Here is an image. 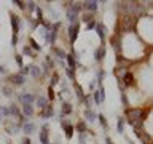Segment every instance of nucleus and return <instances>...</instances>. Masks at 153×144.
Instances as JSON below:
<instances>
[{"instance_id": "obj_1", "label": "nucleus", "mask_w": 153, "mask_h": 144, "mask_svg": "<svg viewBox=\"0 0 153 144\" xmlns=\"http://www.w3.org/2000/svg\"><path fill=\"white\" fill-rule=\"evenodd\" d=\"M78 34H80V24H69V27H67V35H69V42L75 43L77 39H78Z\"/></svg>"}, {"instance_id": "obj_2", "label": "nucleus", "mask_w": 153, "mask_h": 144, "mask_svg": "<svg viewBox=\"0 0 153 144\" xmlns=\"http://www.w3.org/2000/svg\"><path fill=\"white\" fill-rule=\"evenodd\" d=\"M50 123H43L40 126V133H38V141L40 144H50Z\"/></svg>"}, {"instance_id": "obj_3", "label": "nucleus", "mask_w": 153, "mask_h": 144, "mask_svg": "<svg viewBox=\"0 0 153 144\" xmlns=\"http://www.w3.org/2000/svg\"><path fill=\"white\" fill-rule=\"evenodd\" d=\"M35 96L37 95L30 93V91H22V93L16 95V98H18V101L21 104H34L35 102Z\"/></svg>"}, {"instance_id": "obj_4", "label": "nucleus", "mask_w": 153, "mask_h": 144, "mask_svg": "<svg viewBox=\"0 0 153 144\" xmlns=\"http://www.w3.org/2000/svg\"><path fill=\"white\" fill-rule=\"evenodd\" d=\"M8 80L11 82L13 87H24L26 82H27V77H24V75H21L19 72H16V74H11L8 77Z\"/></svg>"}, {"instance_id": "obj_5", "label": "nucleus", "mask_w": 153, "mask_h": 144, "mask_svg": "<svg viewBox=\"0 0 153 144\" xmlns=\"http://www.w3.org/2000/svg\"><path fill=\"white\" fill-rule=\"evenodd\" d=\"M10 23H11L13 35H19V30H21V18H19L18 15H13V13H10Z\"/></svg>"}, {"instance_id": "obj_6", "label": "nucleus", "mask_w": 153, "mask_h": 144, "mask_svg": "<svg viewBox=\"0 0 153 144\" xmlns=\"http://www.w3.org/2000/svg\"><path fill=\"white\" fill-rule=\"evenodd\" d=\"M61 128H62V131L66 133L67 139H70L73 136V133H75V126H73L72 122H69V120H61Z\"/></svg>"}, {"instance_id": "obj_7", "label": "nucleus", "mask_w": 153, "mask_h": 144, "mask_svg": "<svg viewBox=\"0 0 153 144\" xmlns=\"http://www.w3.org/2000/svg\"><path fill=\"white\" fill-rule=\"evenodd\" d=\"M81 6H83V11L94 15L97 11V8H99V2H96V0H93V2H83Z\"/></svg>"}, {"instance_id": "obj_8", "label": "nucleus", "mask_w": 153, "mask_h": 144, "mask_svg": "<svg viewBox=\"0 0 153 144\" xmlns=\"http://www.w3.org/2000/svg\"><path fill=\"white\" fill-rule=\"evenodd\" d=\"M73 112L72 109V104H70L69 101H62V104H61V114H59V120H64L66 115H70Z\"/></svg>"}, {"instance_id": "obj_9", "label": "nucleus", "mask_w": 153, "mask_h": 144, "mask_svg": "<svg viewBox=\"0 0 153 144\" xmlns=\"http://www.w3.org/2000/svg\"><path fill=\"white\" fill-rule=\"evenodd\" d=\"M34 104H35L37 107L40 109V111H45V109L50 106V101H48V98H46V96L37 95V96H35V102H34Z\"/></svg>"}, {"instance_id": "obj_10", "label": "nucleus", "mask_w": 153, "mask_h": 144, "mask_svg": "<svg viewBox=\"0 0 153 144\" xmlns=\"http://www.w3.org/2000/svg\"><path fill=\"white\" fill-rule=\"evenodd\" d=\"M35 130H37V125L34 122H24L22 126H21V131L24 133L26 136H29V138H30V135L35 133Z\"/></svg>"}, {"instance_id": "obj_11", "label": "nucleus", "mask_w": 153, "mask_h": 144, "mask_svg": "<svg viewBox=\"0 0 153 144\" xmlns=\"http://www.w3.org/2000/svg\"><path fill=\"white\" fill-rule=\"evenodd\" d=\"M29 75L30 77H34L35 80H38V78L43 77V71L40 66H37V64H30L29 66Z\"/></svg>"}, {"instance_id": "obj_12", "label": "nucleus", "mask_w": 153, "mask_h": 144, "mask_svg": "<svg viewBox=\"0 0 153 144\" xmlns=\"http://www.w3.org/2000/svg\"><path fill=\"white\" fill-rule=\"evenodd\" d=\"M83 117H85V122L86 123H94L97 120V114L94 109H85L83 111Z\"/></svg>"}, {"instance_id": "obj_13", "label": "nucleus", "mask_w": 153, "mask_h": 144, "mask_svg": "<svg viewBox=\"0 0 153 144\" xmlns=\"http://www.w3.org/2000/svg\"><path fill=\"white\" fill-rule=\"evenodd\" d=\"M35 111H34V104H22V109H21V115L24 119H30L34 117Z\"/></svg>"}, {"instance_id": "obj_14", "label": "nucleus", "mask_w": 153, "mask_h": 144, "mask_svg": "<svg viewBox=\"0 0 153 144\" xmlns=\"http://www.w3.org/2000/svg\"><path fill=\"white\" fill-rule=\"evenodd\" d=\"M97 32V37L101 39V42H104L105 39H107V29H105V26L102 23H97L96 24V29H94Z\"/></svg>"}, {"instance_id": "obj_15", "label": "nucleus", "mask_w": 153, "mask_h": 144, "mask_svg": "<svg viewBox=\"0 0 153 144\" xmlns=\"http://www.w3.org/2000/svg\"><path fill=\"white\" fill-rule=\"evenodd\" d=\"M54 115H56V112H54V109H53V106H51V102H50V106L45 109V111H40V117L45 119V120L53 119Z\"/></svg>"}, {"instance_id": "obj_16", "label": "nucleus", "mask_w": 153, "mask_h": 144, "mask_svg": "<svg viewBox=\"0 0 153 144\" xmlns=\"http://www.w3.org/2000/svg\"><path fill=\"white\" fill-rule=\"evenodd\" d=\"M66 63H67V67H70V69L75 71L77 69V59H75V53H67L66 56Z\"/></svg>"}, {"instance_id": "obj_17", "label": "nucleus", "mask_w": 153, "mask_h": 144, "mask_svg": "<svg viewBox=\"0 0 153 144\" xmlns=\"http://www.w3.org/2000/svg\"><path fill=\"white\" fill-rule=\"evenodd\" d=\"M0 90H2V93L6 96V98H11L13 95H15V87H13L11 83L10 85H0Z\"/></svg>"}, {"instance_id": "obj_18", "label": "nucleus", "mask_w": 153, "mask_h": 144, "mask_svg": "<svg viewBox=\"0 0 153 144\" xmlns=\"http://www.w3.org/2000/svg\"><path fill=\"white\" fill-rule=\"evenodd\" d=\"M51 51H53V54H56V58H57V59L66 61L67 53H66L64 50H61V48H57V47H51Z\"/></svg>"}, {"instance_id": "obj_19", "label": "nucleus", "mask_w": 153, "mask_h": 144, "mask_svg": "<svg viewBox=\"0 0 153 144\" xmlns=\"http://www.w3.org/2000/svg\"><path fill=\"white\" fill-rule=\"evenodd\" d=\"M104 56H105V47L101 45V47L96 50V53H94V58H96L97 63H101V61L104 59Z\"/></svg>"}, {"instance_id": "obj_20", "label": "nucleus", "mask_w": 153, "mask_h": 144, "mask_svg": "<svg viewBox=\"0 0 153 144\" xmlns=\"http://www.w3.org/2000/svg\"><path fill=\"white\" fill-rule=\"evenodd\" d=\"M73 126H75V130H77L78 133H85V131H88V123L85 122V120H80V122L75 123Z\"/></svg>"}, {"instance_id": "obj_21", "label": "nucleus", "mask_w": 153, "mask_h": 144, "mask_svg": "<svg viewBox=\"0 0 153 144\" xmlns=\"http://www.w3.org/2000/svg\"><path fill=\"white\" fill-rule=\"evenodd\" d=\"M29 43H30V48H32V51H35V53H38V51H42V45H38V42H37L34 37H29Z\"/></svg>"}, {"instance_id": "obj_22", "label": "nucleus", "mask_w": 153, "mask_h": 144, "mask_svg": "<svg viewBox=\"0 0 153 144\" xmlns=\"http://www.w3.org/2000/svg\"><path fill=\"white\" fill-rule=\"evenodd\" d=\"M88 133H89V130L85 131V133H78V135H77L78 144H88Z\"/></svg>"}, {"instance_id": "obj_23", "label": "nucleus", "mask_w": 153, "mask_h": 144, "mask_svg": "<svg viewBox=\"0 0 153 144\" xmlns=\"http://www.w3.org/2000/svg\"><path fill=\"white\" fill-rule=\"evenodd\" d=\"M104 78H105V71H104V69H99V71H97V78H96L97 88L102 87V82H104Z\"/></svg>"}, {"instance_id": "obj_24", "label": "nucleus", "mask_w": 153, "mask_h": 144, "mask_svg": "<svg viewBox=\"0 0 153 144\" xmlns=\"http://www.w3.org/2000/svg\"><path fill=\"white\" fill-rule=\"evenodd\" d=\"M97 120H99V123H101V126L107 131L108 130V122H107V119H105V115H102V114H97Z\"/></svg>"}, {"instance_id": "obj_25", "label": "nucleus", "mask_w": 153, "mask_h": 144, "mask_svg": "<svg viewBox=\"0 0 153 144\" xmlns=\"http://www.w3.org/2000/svg\"><path fill=\"white\" fill-rule=\"evenodd\" d=\"M75 95H77L78 102H81V101H83L85 93H83V90H81V87H80V85H77V83H75Z\"/></svg>"}, {"instance_id": "obj_26", "label": "nucleus", "mask_w": 153, "mask_h": 144, "mask_svg": "<svg viewBox=\"0 0 153 144\" xmlns=\"http://www.w3.org/2000/svg\"><path fill=\"white\" fill-rule=\"evenodd\" d=\"M22 54H27V56H32V58L37 56V53H35V51H32V48H30L29 45L22 47Z\"/></svg>"}, {"instance_id": "obj_27", "label": "nucleus", "mask_w": 153, "mask_h": 144, "mask_svg": "<svg viewBox=\"0 0 153 144\" xmlns=\"http://www.w3.org/2000/svg\"><path fill=\"white\" fill-rule=\"evenodd\" d=\"M94 19V15H91V13H86V11H83V15H81V21H85V23H91Z\"/></svg>"}, {"instance_id": "obj_28", "label": "nucleus", "mask_w": 153, "mask_h": 144, "mask_svg": "<svg viewBox=\"0 0 153 144\" xmlns=\"http://www.w3.org/2000/svg\"><path fill=\"white\" fill-rule=\"evenodd\" d=\"M64 71H66V75H67V78H69V80H73V78H75V71L73 69H70V67H64Z\"/></svg>"}, {"instance_id": "obj_29", "label": "nucleus", "mask_w": 153, "mask_h": 144, "mask_svg": "<svg viewBox=\"0 0 153 144\" xmlns=\"http://www.w3.org/2000/svg\"><path fill=\"white\" fill-rule=\"evenodd\" d=\"M117 130H118V133H120V135H123V133H124V120H123V119H118V122H117Z\"/></svg>"}, {"instance_id": "obj_30", "label": "nucleus", "mask_w": 153, "mask_h": 144, "mask_svg": "<svg viewBox=\"0 0 153 144\" xmlns=\"http://www.w3.org/2000/svg\"><path fill=\"white\" fill-rule=\"evenodd\" d=\"M35 8H37V3L35 2H26V10L29 13H34V11H35Z\"/></svg>"}, {"instance_id": "obj_31", "label": "nucleus", "mask_w": 153, "mask_h": 144, "mask_svg": "<svg viewBox=\"0 0 153 144\" xmlns=\"http://www.w3.org/2000/svg\"><path fill=\"white\" fill-rule=\"evenodd\" d=\"M15 61H16V64H18L19 69L24 67V63H22V54H15Z\"/></svg>"}, {"instance_id": "obj_32", "label": "nucleus", "mask_w": 153, "mask_h": 144, "mask_svg": "<svg viewBox=\"0 0 153 144\" xmlns=\"http://www.w3.org/2000/svg\"><path fill=\"white\" fill-rule=\"evenodd\" d=\"M57 83H59V74H57V72H54L53 77H51V83H50V87H54V85H57Z\"/></svg>"}, {"instance_id": "obj_33", "label": "nucleus", "mask_w": 153, "mask_h": 144, "mask_svg": "<svg viewBox=\"0 0 153 144\" xmlns=\"http://www.w3.org/2000/svg\"><path fill=\"white\" fill-rule=\"evenodd\" d=\"M13 5H18L19 10H26V2H19V0H13Z\"/></svg>"}, {"instance_id": "obj_34", "label": "nucleus", "mask_w": 153, "mask_h": 144, "mask_svg": "<svg viewBox=\"0 0 153 144\" xmlns=\"http://www.w3.org/2000/svg\"><path fill=\"white\" fill-rule=\"evenodd\" d=\"M96 24H97L96 19H93L91 23H88V24H86V30H93V29H96Z\"/></svg>"}, {"instance_id": "obj_35", "label": "nucleus", "mask_w": 153, "mask_h": 144, "mask_svg": "<svg viewBox=\"0 0 153 144\" xmlns=\"http://www.w3.org/2000/svg\"><path fill=\"white\" fill-rule=\"evenodd\" d=\"M54 99V91H53V87H48V101L51 102Z\"/></svg>"}, {"instance_id": "obj_36", "label": "nucleus", "mask_w": 153, "mask_h": 144, "mask_svg": "<svg viewBox=\"0 0 153 144\" xmlns=\"http://www.w3.org/2000/svg\"><path fill=\"white\" fill-rule=\"evenodd\" d=\"M96 87H97V82H96V80H91V82H89V90L93 91V93H94V91L97 90Z\"/></svg>"}, {"instance_id": "obj_37", "label": "nucleus", "mask_w": 153, "mask_h": 144, "mask_svg": "<svg viewBox=\"0 0 153 144\" xmlns=\"http://www.w3.org/2000/svg\"><path fill=\"white\" fill-rule=\"evenodd\" d=\"M18 35H11V47H18Z\"/></svg>"}, {"instance_id": "obj_38", "label": "nucleus", "mask_w": 153, "mask_h": 144, "mask_svg": "<svg viewBox=\"0 0 153 144\" xmlns=\"http://www.w3.org/2000/svg\"><path fill=\"white\" fill-rule=\"evenodd\" d=\"M21 144H32V141H30L29 136H24V138L21 139Z\"/></svg>"}, {"instance_id": "obj_39", "label": "nucleus", "mask_w": 153, "mask_h": 144, "mask_svg": "<svg viewBox=\"0 0 153 144\" xmlns=\"http://www.w3.org/2000/svg\"><path fill=\"white\" fill-rule=\"evenodd\" d=\"M6 74V67L3 64H0V75H5Z\"/></svg>"}, {"instance_id": "obj_40", "label": "nucleus", "mask_w": 153, "mask_h": 144, "mask_svg": "<svg viewBox=\"0 0 153 144\" xmlns=\"http://www.w3.org/2000/svg\"><path fill=\"white\" fill-rule=\"evenodd\" d=\"M50 144H57V143H50Z\"/></svg>"}]
</instances>
